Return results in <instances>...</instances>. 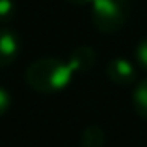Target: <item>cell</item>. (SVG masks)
Returning <instances> with one entry per match:
<instances>
[{"instance_id":"52a82bcc","label":"cell","mask_w":147,"mask_h":147,"mask_svg":"<svg viewBox=\"0 0 147 147\" xmlns=\"http://www.w3.org/2000/svg\"><path fill=\"white\" fill-rule=\"evenodd\" d=\"M17 15V0H0V22H9Z\"/></svg>"},{"instance_id":"7a4b0ae2","label":"cell","mask_w":147,"mask_h":147,"mask_svg":"<svg viewBox=\"0 0 147 147\" xmlns=\"http://www.w3.org/2000/svg\"><path fill=\"white\" fill-rule=\"evenodd\" d=\"M130 0H93L90 4L91 24L102 34H114L127 22Z\"/></svg>"},{"instance_id":"8992f818","label":"cell","mask_w":147,"mask_h":147,"mask_svg":"<svg viewBox=\"0 0 147 147\" xmlns=\"http://www.w3.org/2000/svg\"><path fill=\"white\" fill-rule=\"evenodd\" d=\"M104 130L99 125H90L84 129L82 136H80V144L82 147H102L104 145Z\"/></svg>"},{"instance_id":"8fae6325","label":"cell","mask_w":147,"mask_h":147,"mask_svg":"<svg viewBox=\"0 0 147 147\" xmlns=\"http://www.w3.org/2000/svg\"><path fill=\"white\" fill-rule=\"evenodd\" d=\"M80 147H82V145H80Z\"/></svg>"},{"instance_id":"3957f363","label":"cell","mask_w":147,"mask_h":147,"mask_svg":"<svg viewBox=\"0 0 147 147\" xmlns=\"http://www.w3.org/2000/svg\"><path fill=\"white\" fill-rule=\"evenodd\" d=\"M106 76L110 82L117 84V86H129V84L136 82V67L130 60L115 56L106 63Z\"/></svg>"},{"instance_id":"ba28073f","label":"cell","mask_w":147,"mask_h":147,"mask_svg":"<svg viewBox=\"0 0 147 147\" xmlns=\"http://www.w3.org/2000/svg\"><path fill=\"white\" fill-rule=\"evenodd\" d=\"M134 58H136V63L140 65L144 71H147V37L140 41L134 49Z\"/></svg>"},{"instance_id":"6da1fadb","label":"cell","mask_w":147,"mask_h":147,"mask_svg":"<svg viewBox=\"0 0 147 147\" xmlns=\"http://www.w3.org/2000/svg\"><path fill=\"white\" fill-rule=\"evenodd\" d=\"M97 61V52L91 47H76L67 60L47 56L32 61L24 71L30 90L37 93H60L73 82L76 75L90 71Z\"/></svg>"},{"instance_id":"277c9868","label":"cell","mask_w":147,"mask_h":147,"mask_svg":"<svg viewBox=\"0 0 147 147\" xmlns=\"http://www.w3.org/2000/svg\"><path fill=\"white\" fill-rule=\"evenodd\" d=\"M21 52V37L11 28H0V69L9 67Z\"/></svg>"},{"instance_id":"5b68a950","label":"cell","mask_w":147,"mask_h":147,"mask_svg":"<svg viewBox=\"0 0 147 147\" xmlns=\"http://www.w3.org/2000/svg\"><path fill=\"white\" fill-rule=\"evenodd\" d=\"M132 108L138 117L147 121V76L138 80L132 90Z\"/></svg>"},{"instance_id":"30bf717a","label":"cell","mask_w":147,"mask_h":147,"mask_svg":"<svg viewBox=\"0 0 147 147\" xmlns=\"http://www.w3.org/2000/svg\"><path fill=\"white\" fill-rule=\"evenodd\" d=\"M71 6H78V7H84V6H90L93 0H67Z\"/></svg>"},{"instance_id":"9c48e42d","label":"cell","mask_w":147,"mask_h":147,"mask_svg":"<svg viewBox=\"0 0 147 147\" xmlns=\"http://www.w3.org/2000/svg\"><path fill=\"white\" fill-rule=\"evenodd\" d=\"M11 108V95L6 88L0 86V115H6Z\"/></svg>"}]
</instances>
